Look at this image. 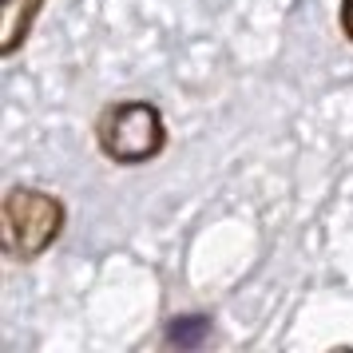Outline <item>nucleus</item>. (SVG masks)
<instances>
[{
  "label": "nucleus",
  "instance_id": "1",
  "mask_svg": "<svg viewBox=\"0 0 353 353\" xmlns=\"http://www.w3.org/2000/svg\"><path fill=\"white\" fill-rule=\"evenodd\" d=\"M68 210L40 187H12L0 203V250L17 262H32L60 239Z\"/></svg>",
  "mask_w": 353,
  "mask_h": 353
},
{
  "label": "nucleus",
  "instance_id": "2",
  "mask_svg": "<svg viewBox=\"0 0 353 353\" xmlns=\"http://www.w3.org/2000/svg\"><path fill=\"white\" fill-rule=\"evenodd\" d=\"M96 139H99V151L112 163L135 167V163L155 159L167 147V123H163L155 103H147V99H123V103H112L108 112L99 115Z\"/></svg>",
  "mask_w": 353,
  "mask_h": 353
},
{
  "label": "nucleus",
  "instance_id": "3",
  "mask_svg": "<svg viewBox=\"0 0 353 353\" xmlns=\"http://www.w3.org/2000/svg\"><path fill=\"white\" fill-rule=\"evenodd\" d=\"M44 0H4V20H0V56H17L32 32Z\"/></svg>",
  "mask_w": 353,
  "mask_h": 353
},
{
  "label": "nucleus",
  "instance_id": "4",
  "mask_svg": "<svg viewBox=\"0 0 353 353\" xmlns=\"http://www.w3.org/2000/svg\"><path fill=\"white\" fill-rule=\"evenodd\" d=\"M210 337V318L207 314H179L167 321V345L175 350H199Z\"/></svg>",
  "mask_w": 353,
  "mask_h": 353
},
{
  "label": "nucleus",
  "instance_id": "5",
  "mask_svg": "<svg viewBox=\"0 0 353 353\" xmlns=\"http://www.w3.org/2000/svg\"><path fill=\"white\" fill-rule=\"evenodd\" d=\"M341 32L353 40V0H341Z\"/></svg>",
  "mask_w": 353,
  "mask_h": 353
}]
</instances>
